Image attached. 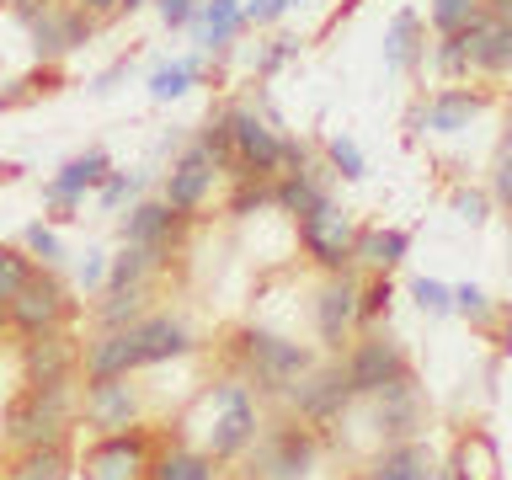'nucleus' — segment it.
<instances>
[{
  "label": "nucleus",
  "mask_w": 512,
  "mask_h": 480,
  "mask_svg": "<svg viewBox=\"0 0 512 480\" xmlns=\"http://www.w3.org/2000/svg\"><path fill=\"white\" fill-rule=\"evenodd\" d=\"M454 315L475 320V326H491V320H496V304L486 299V288H480V283H459V288H454Z\"/></svg>",
  "instance_id": "nucleus-43"
},
{
  "label": "nucleus",
  "mask_w": 512,
  "mask_h": 480,
  "mask_svg": "<svg viewBox=\"0 0 512 480\" xmlns=\"http://www.w3.org/2000/svg\"><path fill=\"white\" fill-rule=\"evenodd\" d=\"M80 432V379L70 384H22L0 411V443L6 448H48L75 443Z\"/></svg>",
  "instance_id": "nucleus-2"
},
{
  "label": "nucleus",
  "mask_w": 512,
  "mask_h": 480,
  "mask_svg": "<svg viewBox=\"0 0 512 480\" xmlns=\"http://www.w3.org/2000/svg\"><path fill=\"white\" fill-rule=\"evenodd\" d=\"M128 336H134V358H139V374L144 368H166V363H182L198 352V336H192V326L182 315L171 310H150L144 320H134L128 326Z\"/></svg>",
  "instance_id": "nucleus-16"
},
{
  "label": "nucleus",
  "mask_w": 512,
  "mask_h": 480,
  "mask_svg": "<svg viewBox=\"0 0 512 480\" xmlns=\"http://www.w3.org/2000/svg\"><path fill=\"white\" fill-rule=\"evenodd\" d=\"M299 48H304V43H299V38H288V32H278V38H267L262 48H256V75H278L283 64L299 54Z\"/></svg>",
  "instance_id": "nucleus-44"
},
{
  "label": "nucleus",
  "mask_w": 512,
  "mask_h": 480,
  "mask_svg": "<svg viewBox=\"0 0 512 480\" xmlns=\"http://www.w3.org/2000/svg\"><path fill=\"white\" fill-rule=\"evenodd\" d=\"M240 32H246V0H203L192 16V38L203 54H230Z\"/></svg>",
  "instance_id": "nucleus-25"
},
{
  "label": "nucleus",
  "mask_w": 512,
  "mask_h": 480,
  "mask_svg": "<svg viewBox=\"0 0 512 480\" xmlns=\"http://www.w3.org/2000/svg\"><path fill=\"white\" fill-rule=\"evenodd\" d=\"M507 272H512V262H507Z\"/></svg>",
  "instance_id": "nucleus-56"
},
{
  "label": "nucleus",
  "mask_w": 512,
  "mask_h": 480,
  "mask_svg": "<svg viewBox=\"0 0 512 480\" xmlns=\"http://www.w3.org/2000/svg\"><path fill=\"white\" fill-rule=\"evenodd\" d=\"M358 406V390H352L347 379V363L342 358H315L304 374L283 390V411L299 416V422H310L315 432H331L336 422H347V411Z\"/></svg>",
  "instance_id": "nucleus-6"
},
{
  "label": "nucleus",
  "mask_w": 512,
  "mask_h": 480,
  "mask_svg": "<svg viewBox=\"0 0 512 480\" xmlns=\"http://www.w3.org/2000/svg\"><path fill=\"white\" fill-rule=\"evenodd\" d=\"M0 11H6V0H0Z\"/></svg>",
  "instance_id": "nucleus-55"
},
{
  "label": "nucleus",
  "mask_w": 512,
  "mask_h": 480,
  "mask_svg": "<svg viewBox=\"0 0 512 480\" xmlns=\"http://www.w3.org/2000/svg\"><path fill=\"white\" fill-rule=\"evenodd\" d=\"M288 6H310V0H288Z\"/></svg>",
  "instance_id": "nucleus-54"
},
{
  "label": "nucleus",
  "mask_w": 512,
  "mask_h": 480,
  "mask_svg": "<svg viewBox=\"0 0 512 480\" xmlns=\"http://www.w3.org/2000/svg\"><path fill=\"white\" fill-rule=\"evenodd\" d=\"M22 246H27V256L38 267H59L64 262V240H59L54 224H43V219H32L27 230H22Z\"/></svg>",
  "instance_id": "nucleus-37"
},
{
  "label": "nucleus",
  "mask_w": 512,
  "mask_h": 480,
  "mask_svg": "<svg viewBox=\"0 0 512 480\" xmlns=\"http://www.w3.org/2000/svg\"><path fill=\"white\" fill-rule=\"evenodd\" d=\"M32 272H38V262L27 256V246H6V240H0V304H11L22 294V283Z\"/></svg>",
  "instance_id": "nucleus-34"
},
{
  "label": "nucleus",
  "mask_w": 512,
  "mask_h": 480,
  "mask_svg": "<svg viewBox=\"0 0 512 480\" xmlns=\"http://www.w3.org/2000/svg\"><path fill=\"white\" fill-rule=\"evenodd\" d=\"M224 358H230V374H240L256 395H278L283 400L288 384L315 363V347L294 342V336H283V331H267V326H256V320H251V326L230 331Z\"/></svg>",
  "instance_id": "nucleus-3"
},
{
  "label": "nucleus",
  "mask_w": 512,
  "mask_h": 480,
  "mask_svg": "<svg viewBox=\"0 0 512 480\" xmlns=\"http://www.w3.org/2000/svg\"><path fill=\"white\" fill-rule=\"evenodd\" d=\"M326 166H331V176H342V182H363L368 176V160L358 150V139H347V134L326 139Z\"/></svg>",
  "instance_id": "nucleus-35"
},
{
  "label": "nucleus",
  "mask_w": 512,
  "mask_h": 480,
  "mask_svg": "<svg viewBox=\"0 0 512 480\" xmlns=\"http://www.w3.org/2000/svg\"><path fill=\"white\" fill-rule=\"evenodd\" d=\"M6 331H11V326H6V304H0V336H6Z\"/></svg>",
  "instance_id": "nucleus-52"
},
{
  "label": "nucleus",
  "mask_w": 512,
  "mask_h": 480,
  "mask_svg": "<svg viewBox=\"0 0 512 480\" xmlns=\"http://www.w3.org/2000/svg\"><path fill=\"white\" fill-rule=\"evenodd\" d=\"M155 304H150V288H123V294H112V288H102L91 304V326L96 331H123L134 326V320H144Z\"/></svg>",
  "instance_id": "nucleus-30"
},
{
  "label": "nucleus",
  "mask_w": 512,
  "mask_h": 480,
  "mask_svg": "<svg viewBox=\"0 0 512 480\" xmlns=\"http://www.w3.org/2000/svg\"><path fill=\"white\" fill-rule=\"evenodd\" d=\"M139 187H144L139 171H118V166H112V176H107L102 187H96V203H102V214H118L123 203L139 198Z\"/></svg>",
  "instance_id": "nucleus-38"
},
{
  "label": "nucleus",
  "mask_w": 512,
  "mask_h": 480,
  "mask_svg": "<svg viewBox=\"0 0 512 480\" xmlns=\"http://www.w3.org/2000/svg\"><path fill=\"white\" fill-rule=\"evenodd\" d=\"M320 448H326V432H315L299 416H267L256 443L240 459V480H310L320 470Z\"/></svg>",
  "instance_id": "nucleus-4"
},
{
  "label": "nucleus",
  "mask_w": 512,
  "mask_h": 480,
  "mask_svg": "<svg viewBox=\"0 0 512 480\" xmlns=\"http://www.w3.org/2000/svg\"><path fill=\"white\" fill-rule=\"evenodd\" d=\"M422 16H416L411 6L395 11L390 32H384V70H416V59H422Z\"/></svg>",
  "instance_id": "nucleus-32"
},
{
  "label": "nucleus",
  "mask_w": 512,
  "mask_h": 480,
  "mask_svg": "<svg viewBox=\"0 0 512 480\" xmlns=\"http://www.w3.org/2000/svg\"><path fill=\"white\" fill-rule=\"evenodd\" d=\"M107 176H112V155L107 150H80V155H70L43 182V203L54 208V219H75V208L86 203L91 192L107 182Z\"/></svg>",
  "instance_id": "nucleus-17"
},
{
  "label": "nucleus",
  "mask_w": 512,
  "mask_h": 480,
  "mask_svg": "<svg viewBox=\"0 0 512 480\" xmlns=\"http://www.w3.org/2000/svg\"><path fill=\"white\" fill-rule=\"evenodd\" d=\"M203 0H155V11H160V22H166V32H182L192 27V16H198Z\"/></svg>",
  "instance_id": "nucleus-45"
},
{
  "label": "nucleus",
  "mask_w": 512,
  "mask_h": 480,
  "mask_svg": "<svg viewBox=\"0 0 512 480\" xmlns=\"http://www.w3.org/2000/svg\"><path fill=\"white\" fill-rule=\"evenodd\" d=\"M139 422H150V406H144L139 374L80 379V427H86V438L123 432V427H139Z\"/></svg>",
  "instance_id": "nucleus-9"
},
{
  "label": "nucleus",
  "mask_w": 512,
  "mask_h": 480,
  "mask_svg": "<svg viewBox=\"0 0 512 480\" xmlns=\"http://www.w3.org/2000/svg\"><path fill=\"white\" fill-rule=\"evenodd\" d=\"M432 64H438L443 80H464V75H470V48H464L459 32H443V43H438V54H432Z\"/></svg>",
  "instance_id": "nucleus-42"
},
{
  "label": "nucleus",
  "mask_w": 512,
  "mask_h": 480,
  "mask_svg": "<svg viewBox=\"0 0 512 480\" xmlns=\"http://www.w3.org/2000/svg\"><path fill=\"white\" fill-rule=\"evenodd\" d=\"M150 0H123V16H134V11H144Z\"/></svg>",
  "instance_id": "nucleus-51"
},
{
  "label": "nucleus",
  "mask_w": 512,
  "mask_h": 480,
  "mask_svg": "<svg viewBox=\"0 0 512 480\" xmlns=\"http://www.w3.org/2000/svg\"><path fill=\"white\" fill-rule=\"evenodd\" d=\"M368 406H374L379 443H406V438H422L427 432V395L416 384V374L390 384V390H379V395H368Z\"/></svg>",
  "instance_id": "nucleus-19"
},
{
  "label": "nucleus",
  "mask_w": 512,
  "mask_h": 480,
  "mask_svg": "<svg viewBox=\"0 0 512 480\" xmlns=\"http://www.w3.org/2000/svg\"><path fill=\"white\" fill-rule=\"evenodd\" d=\"M150 480H224V464L208 459L203 448H192L187 438H166L155 454V475Z\"/></svg>",
  "instance_id": "nucleus-29"
},
{
  "label": "nucleus",
  "mask_w": 512,
  "mask_h": 480,
  "mask_svg": "<svg viewBox=\"0 0 512 480\" xmlns=\"http://www.w3.org/2000/svg\"><path fill=\"white\" fill-rule=\"evenodd\" d=\"M262 422H267L262 395H256L240 374H230V379H214V384H203V390H198L192 411L182 416V427H187L182 438L230 470V464L246 459V448L256 443Z\"/></svg>",
  "instance_id": "nucleus-1"
},
{
  "label": "nucleus",
  "mask_w": 512,
  "mask_h": 480,
  "mask_svg": "<svg viewBox=\"0 0 512 480\" xmlns=\"http://www.w3.org/2000/svg\"><path fill=\"white\" fill-rule=\"evenodd\" d=\"M507 150H512V118H507Z\"/></svg>",
  "instance_id": "nucleus-53"
},
{
  "label": "nucleus",
  "mask_w": 512,
  "mask_h": 480,
  "mask_svg": "<svg viewBox=\"0 0 512 480\" xmlns=\"http://www.w3.org/2000/svg\"><path fill=\"white\" fill-rule=\"evenodd\" d=\"M219 112H224V123H230V144H235L230 182H246V176H278L283 171V150H288V134H278V123H272L267 112H256L251 102H230Z\"/></svg>",
  "instance_id": "nucleus-8"
},
{
  "label": "nucleus",
  "mask_w": 512,
  "mask_h": 480,
  "mask_svg": "<svg viewBox=\"0 0 512 480\" xmlns=\"http://www.w3.org/2000/svg\"><path fill=\"white\" fill-rule=\"evenodd\" d=\"M342 363H347V379H352V390H358V400L390 390V384H400V379H411V352L400 347L384 326H368L358 342H347Z\"/></svg>",
  "instance_id": "nucleus-10"
},
{
  "label": "nucleus",
  "mask_w": 512,
  "mask_h": 480,
  "mask_svg": "<svg viewBox=\"0 0 512 480\" xmlns=\"http://www.w3.org/2000/svg\"><path fill=\"white\" fill-rule=\"evenodd\" d=\"M192 86H203V54H182V59H171V64H155L150 80H144L150 102H182Z\"/></svg>",
  "instance_id": "nucleus-31"
},
{
  "label": "nucleus",
  "mask_w": 512,
  "mask_h": 480,
  "mask_svg": "<svg viewBox=\"0 0 512 480\" xmlns=\"http://www.w3.org/2000/svg\"><path fill=\"white\" fill-rule=\"evenodd\" d=\"M411 299L422 315H454V288L438 278H411Z\"/></svg>",
  "instance_id": "nucleus-40"
},
{
  "label": "nucleus",
  "mask_w": 512,
  "mask_h": 480,
  "mask_svg": "<svg viewBox=\"0 0 512 480\" xmlns=\"http://www.w3.org/2000/svg\"><path fill=\"white\" fill-rule=\"evenodd\" d=\"M118 230H123V246H139V251H150L160 267H171L176 256H182V246H187L192 219L176 214L166 198H134Z\"/></svg>",
  "instance_id": "nucleus-11"
},
{
  "label": "nucleus",
  "mask_w": 512,
  "mask_h": 480,
  "mask_svg": "<svg viewBox=\"0 0 512 480\" xmlns=\"http://www.w3.org/2000/svg\"><path fill=\"white\" fill-rule=\"evenodd\" d=\"M299 230V251L310 256L320 272H352V246H358V224L336 198L310 208L304 219H294Z\"/></svg>",
  "instance_id": "nucleus-13"
},
{
  "label": "nucleus",
  "mask_w": 512,
  "mask_h": 480,
  "mask_svg": "<svg viewBox=\"0 0 512 480\" xmlns=\"http://www.w3.org/2000/svg\"><path fill=\"white\" fill-rule=\"evenodd\" d=\"M123 75H128V59H118V64H112V70H107V75H96V86H91V91H96V96H107V91H112V86H118V80H123Z\"/></svg>",
  "instance_id": "nucleus-49"
},
{
  "label": "nucleus",
  "mask_w": 512,
  "mask_h": 480,
  "mask_svg": "<svg viewBox=\"0 0 512 480\" xmlns=\"http://www.w3.org/2000/svg\"><path fill=\"white\" fill-rule=\"evenodd\" d=\"M358 294H363V278H358V267H352V272H326V283H320L315 299H310L315 342H320V352H331V358H342L352 331H358Z\"/></svg>",
  "instance_id": "nucleus-12"
},
{
  "label": "nucleus",
  "mask_w": 512,
  "mask_h": 480,
  "mask_svg": "<svg viewBox=\"0 0 512 480\" xmlns=\"http://www.w3.org/2000/svg\"><path fill=\"white\" fill-rule=\"evenodd\" d=\"M395 304V288H390V272H368L363 278V294H358V326H379Z\"/></svg>",
  "instance_id": "nucleus-33"
},
{
  "label": "nucleus",
  "mask_w": 512,
  "mask_h": 480,
  "mask_svg": "<svg viewBox=\"0 0 512 480\" xmlns=\"http://www.w3.org/2000/svg\"><path fill=\"white\" fill-rule=\"evenodd\" d=\"M486 208H491L486 192H454V214L464 224H486Z\"/></svg>",
  "instance_id": "nucleus-47"
},
{
  "label": "nucleus",
  "mask_w": 512,
  "mask_h": 480,
  "mask_svg": "<svg viewBox=\"0 0 512 480\" xmlns=\"http://www.w3.org/2000/svg\"><path fill=\"white\" fill-rule=\"evenodd\" d=\"M118 374H139L128 326L123 331H91L86 347H80V379H118Z\"/></svg>",
  "instance_id": "nucleus-24"
},
{
  "label": "nucleus",
  "mask_w": 512,
  "mask_h": 480,
  "mask_svg": "<svg viewBox=\"0 0 512 480\" xmlns=\"http://www.w3.org/2000/svg\"><path fill=\"white\" fill-rule=\"evenodd\" d=\"M80 336L75 326L64 331H43V336H16V368L22 384H70L80 379Z\"/></svg>",
  "instance_id": "nucleus-15"
},
{
  "label": "nucleus",
  "mask_w": 512,
  "mask_h": 480,
  "mask_svg": "<svg viewBox=\"0 0 512 480\" xmlns=\"http://www.w3.org/2000/svg\"><path fill=\"white\" fill-rule=\"evenodd\" d=\"M75 475V448L48 443V448H6L0 480H70Z\"/></svg>",
  "instance_id": "nucleus-26"
},
{
  "label": "nucleus",
  "mask_w": 512,
  "mask_h": 480,
  "mask_svg": "<svg viewBox=\"0 0 512 480\" xmlns=\"http://www.w3.org/2000/svg\"><path fill=\"white\" fill-rule=\"evenodd\" d=\"M411 251V235L406 230H384V224H363L358 230V246H352V267L363 272H395Z\"/></svg>",
  "instance_id": "nucleus-28"
},
{
  "label": "nucleus",
  "mask_w": 512,
  "mask_h": 480,
  "mask_svg": "<svg viewBox=\"0 0 512 480\" xmlns=\"http://www.w3.org/2000/svg\"><path fill=\"white\" fill-rule=\"evenodd\" d=\"M80 11H91L96 22H112V16H123V0H75Z\"/></svg>",
  "instance_id": "nucleus-48"
},
{
  "label": "nucleus",
  "mask_w": 512,
  "mask_h": 480,
  "mask_svg": "<svg viewBox=\"0 0 512 480\" xmlns=\"http://www.w3.org/2000/svg\"><path fill=\"white\" fill-rule=\"evenodd\" d=\"M224 208H230V219H251V214H262V208H272V176H246V182H235Z\"/></svg>",
  "instance_id": "nucleus-36"
},
{
  "label": "nucleus",
  "mask_w": 512,
  "mask_h": 480,
  "mask_svg": "<svg viewBox=\"0 0 512 480\" xmlns=\"http://www.w3.org/2000/svg\"><path fill=\"white\" fill-rule=\"evenodd\" d=\"M464 48H470V70L480 75H512V16L480 11L475 22L459 27Z\"/></svg>",
  "instance_id": "nucleus-20"
},
{
  "label": "nucleus",
  "mask_w": 512,
  "mask_h": 480,
  "mask_svg": "<svg viewBox=\"0 0 512 480\" xmlns=\"http://www.w3.org/2000/svg\"><path fill=\"white\" fill-rule=\"evenodd\" d=\"M326 176H331V166H299V171H278V176H272V214L304 219L310 208H320V203L331 198Z\"/></svg>",
  "instance_id": "nucleus-23"
},
{
  "label": "nucleus",
  "mask_w": 512,
  "mask_h": 480,
  "mask_svg": "<svg viewBox=\"0 0 512 480\" xmlns=\"http://www.w3.org/2000/svg\"><path fill=\"white\" fill-rule=\"evenodd\" d=\"M80 320V299L75 288L59 278L54 267H38L22 283V294L6 304V326L11 336H43V331H64Z\"/></svg>",
  "instance_id": "nucleus-7"
},
{
  "label": "nucleus",
  "mask_w": 512,
  "mask_h": 480,
  "mask_svg": "<svg viewBox=\"0 0 512 480\" xmlns=\"http://www.w3.org/2000/svg\"><path fill=\"white\" fill-rule=\"evenodd\" d=\"M107 267H112V256L102 246H86V256H80V267H75V288L86 299L102 294V283H107Z\"/></svg>",
  "instance_id": "nucleus-41"
},
{
  "label": "nucleus",
  "mask_w": 512,
  "mask_h": 480,
  "mask_svg": "<svg viewBox=\"0 0 512 480\" xmlns=\"http://www.w3.org/2000/svg\"><path fill=\"white\" fill-rule=\"evenodd\" d=\"M166 443V432L139 422L123 432H102L75 454V475L80 480H150L155 475V454Z\"/></svg>",
  "instance_id": "nucleus-5"
},
{
  "label": "nucleus",
  "mask_w": 512,
  "mask_h": 480,
  "mask_svg": "<svg viewBox=\"0 0 512 480\" xmlns=\"http://www.w3.org/2000/svg\"><path fill=\"white\" fill-rule=\"evenodd\" d=\"M363 480H448V464L432 454L422 438L406 443H379V454L368 459Z\"/></svg>",
  "instance_id": "nucleus-21"
},
{
  "label": "nucleus",
  "mask_w": 512,
  "mask_h": 480,
  "mask_svg": "<svg viewBox=\"0 0 512 480\" xmlns=\"http://www.w3.org/2000/svg\"><path fill=\"white\" fill-rule=\"evenodd\" d=\"M486 11H496V16H512V0H486Z\"/></svg>",
  "instance_id": "nucleus-50"
},
{
  "label": "nucleus",
  "mask_w": 512,
  "mask_h": 480,
  "mask_svg": "<svg viewBox=\"0 0 512 480\" xmlns=\"http://www.w3.org/2000/svg\"><path fill=\"white\" fill-rule=\"evenodd\" d=\"M22 27H27V38H32V54H38V64H59V59H70L75 48L91 43L96 16L80 11L75 0H43V6L32 11Z\"/></svg>",
  "instance_id": "nucleus-14"
},
{
  "label": "nucleus",
  "mask_w": 512,
  "mask_h": 480,
  "mask_svg": "<svg viewBox=\"0 0 512 480\" xmlns=\"http://www.w3.org/2000/svg\"><path fill=\"white\" fill-rule=\"evenodd\" d=\"M480 11H486V0H432L427 6V16H432L438 32H459L464 22H475Z\"/></svg>",
  "instance_id": "nucleus-39"
},
{
  "label": "nucleus",
  "mask_w": 512,
  "mask_h": 480,
  "mask_svg": "<svg viewBox=\"0 0 512 480\" xmlns=\"http://www.w3.org/2000/svg\"><path fill=\"white\" fill-rule=\"evenodd\" d=\"M288 11V0H246V27H278Z\"/></svg>",
  "instance_id": "nucleus-46"
},
{
  "label": "nucleus",
  "mask_w": 512,
  "mask_h": 480,
  "mask_svg": "<svg viewBox=\"0 0 512 480\" xmlns=\"http://www.w3.org/2000/svg\"><path fill=\"white\" fill-rule=\"evenodd\" d=\"M448 480H502V448H496L491 432L470 427L448 454Z\"/></svg>",
  "instance_id": "nucleus-27"
},
{
  "label": "nucleus",
  "mask_w": 512,
  "mask_h": 480,
  "mask_svg": "<svg viewBox=\"0 0 512 480\" xmlns=\"http://www.w3.org/2000/svg\"><path fill=\"white\" fill-rule=\"evenodd\" d=\"M219 166L208 160L198 144H187L182 155L171 160V171H166V182H160V198H166L176 214H187V219H198L203 208H208V198H214V182H219Z\"/></svg>",
  "instance_id": "nucleus-18"
},
{
  "label": "nucleus",
  "mask_w": 512,
  "mask_h": 480,
  "mask_svg": "<svg viewBox=\"0 0 512 480\" xmlns=\"http://www.w3.org/2000/svg\"><path fill=\"white\" fill-rule=\"evenodd\" d=\"M491 107L486 91H470V86H438L427 96V107L416 112L411 123H427L432 134H459V128H470L480 112Z\"/></svg>",
  "instance_id": "nucleus-22"
}]
</instances>
